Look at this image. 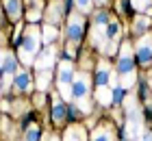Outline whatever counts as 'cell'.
<instances>
[{
    "label": "cell",
    "mask_w": 152,
    "mask_h": 141,
    "mask_svg": "<svg viewBox=\"0 0 152 141\" xmlns=\"http://www.w3.org/2000/svg\"><path fill=\"white\" fill-rule=\"evenodd\" d=\"M117 74L122 76V89H128L135 85V56L133 48L128 41H124L120 48V56H117Z\"/></svg>",
    "instance_id": "obj_1"
},
{
    "label": "cell",
    "mask_w": 152,
    "mask_h": 141,
    "mask_svg": "<svg viewBox=\"0 0 152 141\" xmlns=\"http://www.w3.org/2000/svg\"><path fill=\"white\" fill-rule=\"evenodd\" d=\"M39 44H41V31L37 26H28L22 41H20V48H18V54H20V59H22L24 65H31V63L35 61Z\"/></svg>",
    "instance_id": "obj_2"
},
{
    "label": "cell",
    "mask_w": 152,
    "mask_h": 141,
    "mask_svg": "<svg viewBox=\"0 0 152 141\" xmlns=\"http://www.w3.org/2000/svg\"><path fill=\"white\" fill-rule=\"evenodd\" d=\"M72 100L76 102V109H80L83 113L89 111V76L87 74H74Z\"/></svg>",
    "instance_id": "obj_3"
},
{
    "label": "cell",
    "mask_w": 152,
    "mask_h": 141,
    "mask_svg": "<svg viewBox=\"0 0 152 141\" xmlns=\"http://www.w3.org/2000/svg\"><path fill=\"white\" fill-rule=\"evenodd\" d=\"M59 91H61V98L63 100H72V83H74V67H72V61L63 59L59 63Z\"/></svg>",
    "instance_id": "obj_4"
},
{
    "label": "cell",
    "mask_w": 152,
    "mask_h": 141,
    "mask_svg": "<svg viewBox=\"0 0 152 141\" xmlns=\"http://www.w3.org/2000/svg\"><path fill=\"white\" fill-rule=\"evenodd\" d=\"M18 74V63H15V54L11 52H4V59H2V89L7 91L11 87L13 78Z\"/></svg>",
    "instance_id": "obj_5"
},
{
    "label": "cell",
    "mask_w": 152,
    "mask_h": 141,
    "mask_svg": "<svg viewBox=\"0 0 152 141\" xmlns=\"http://www.w3.org/2000/svg\"><path fill=\"white\" fill-rule=\"evenodd\" d=\"M135 56L141 65H150L152 63V35H141V39L137 41V48H135Z\"/></svg>",
    "instance_id": "obj_6"
},
{
    "label": "cell",
    "mask_w": 152,
    "mask_h": 141,
    "mask_svg": "<svg viewBox=\"0 0 152 141\" xmlns=\"http://www.w3.org/2000/svg\"><path fill=\"white\" fill-rule=\"evenodd\" d=\"M83 31H85V20H83L80 13H72L70 20H67V41H72V44H78V39L83 37Z\"/></svg>",
    "instance_id": "obj_7"
},
{
    "label": "cell",
    "mask_w": 152,
    "mask_h": 141,
    "mask_svg": "<svg viewBox=\"0 0 152 141\" xmlns=\"http://www.w3.org/2000/svg\"><path fill=\"white\" fill-rule=\"evenodd\" d=\"M54 54H57V50H54L52 46H48L46 50H41L39 59L35 61V67H37V72H50V67L54 65Z\"/></svg>",
    "instance_id": "obj_8"
},
{
    "label": "cell",
    "mask_w": 152,
    "mask_h": 141,
    "mask_svg": "<svg viewBox=\"0 0 152 141\" xmlns=\"http://www.w3.org/2000/svg\"><path fill=\"white\" fill-rule=\"evenodd\" d=\"M113 76H115V72L111 69V65H109L107 61H100L98 69H96V87H107Z\"/></svg>",
    "instance_id": "obj_9"
},
{
    "label": "cell",
    "mask_w": 152,
    "mask_h": 141,
    "mask_svg": "<svg viewBox=\"0 0 152 141\" xmlns=\"http://www.w3.org/2000/svg\"><path fill=\"white\" fill-rule=\"evenodd\" d=\"M13 87H15V91H20V94H26V91H31V74L28 72H18L15 78H13Z\"/></svg>",
    "instance_id": "obj_10"
},
{
    "label": "cell",
    "mask_w": 152,
    "mask_h": 141,
    "mask_svg": "<svg viewBox=\"0 0 152 141\" xmlns=\"http://www.w3.org/2000/svg\"><path fill=\"white\" fill-rule=\"evenodd\" d=\"M2 2H4L7 15L13 18V20H18L20 13H22V0H2Z\"/></svg>",
    "instance_id": "obj_11"
},
{
    "label": "cell",
    "mask_w": 152,
    "mask_h": 141,
    "mask_svg": "<svg viewBox=\"0 0 152 141\" xmlns=\"http://www.w3.org/2000/svg\"><path fill=\"white\" fill-rule=\"evenodd\" d=\"M65 115H67V107L57 98L54 104H52V119H54V124H61L65 119Z\"/></svg>",
    "instance_id": "obj_12"
},
{
    "label": "cell",
    "mask_w": 152,
    "mask_h": 141,
    "mask_svg": "<svg viewBox=\"0 0 152 141\" xmlns=\"http://www.w3.org/2000/svg\"><path fill=\"white\" fill-rule=\"evenodd\" d=\"M91 141H115L111 126H100V128H96L94 135H91Z\"/></svg>",
    "instance_id": "obj_13"
},
{
    "label": "cell",
    "mask_w": 152,
    "mask_h": 141,
    "mask_svg": "<svg viewBox=\"0 0 152 141\" xmlns=\"http://www.w3.org/2000/svg\"><path fill=\"white\" fill-rule=\"evenodd\" d=\"M63 141H85V130H83V126H70V128L65 130Z\"/></svg>",
    "instance_id": "obj_14"
},
{
    "label": "cell",
    "mask_w": 152,
    "mask_h": 141,
    "mask_svg": "<svg viewBox=\"0 0 152 141\" xmlns=\"http://www.w3.org/2000/svg\"><path fill=\"white\" fill-rule=\"evenodd\" d=\"M57 35H59V31H57V28H52L50 24H46L44 28H41V41H46V44H50Z\"/></svg>",
    "instance_id": "obj_15"
},
{
    "label": "cell",
    "mask_w": 152,
    "mask_h": 141,
    "mask_svg": "<svg viewBox=\"0 0 152 141\" xmlns=\"http://www.w3.org/2000/svg\"><path fill=\"white\" fill-rule=\"evenodd\" d=\"M96 100H98L100 104H104V107H109V104H111V91H107V87H98Z\"/></svg>",
    "instance_id": "obj_16"
},
{
    "label": "cell",
    "mask_w": 152,
    "mask_h": 141,
    "mask_svg": "<svg viewBox=\"0 0 152 141\" xmlns=\"http://www.w3.org/2000/svg\"><path fill=\"white\" fill-rule=\"evenodd\" d=\"M48 83H50V72H37V87H39V91H46Z\"/></svg>",
    "instance_id": "obj_17"
},
{
    "label": "cell",
    "mask_w": 152,
    "mask_h": 141,
    "mask_svg": "<svg viewBox=\"0 0 152 141\" xmlns=\"http://www.w3.org/2000/svg\"><path fill=\"white\" fill-rule=\"evenodd\" d=\"M148 26H150V20H148V18H137L133 28H135V33H143Z\"/></svg>",
    "instance_id": "obj_18"
},
{
    "label": "cell",
    "mask_w": 152,
    "mask_h": 141,
    "mask_svg": "<svg viewBox=\"0 0 152 141\" xmlns=\"http://www.w3.org/2000/svg\"><path fill=\"white\" fill-rule=\"evenodd\" d=\"M24 141H39V128L35 124L31 126L28 130H26V135H24Z\"/></svg>",
    "instance_id": "obj_19"
},
{
    "label": "cell",
    "mask_w": 152,
    "mask_h": 141,
    "mask_svg": "<svg viewBox=\"0 0 152 141\" xmlns=\"http://www.w3.org/2000/svg\"><path fill=\"white\" fill-rule=\"evenodd\" d=\"M74 4L78 7V11H83V13H85V11H89V9H91L94 0H74Z\"/></svg>",
    "instance_id": "obj_20"
},
{
    "label": "cell",
    "mask_w": 152,
    "mask_h": 141,
    "mask_svg": "<svg viewBox=\"0 0 152 141\" xmlns=\"http://www.w3.org/2000/svg\"><path fill=\"white\" fill-rule=\"evenodd\" d=\"M130 2H133V7H135V9L143 11V9H148V7L152 4V0H130Z\"/></svg>",
    "instance_id": "obj_21"
},
{
    "label": "cell",
    "mask_w": 152,
    "mask_h": 141,
    "mask_svg": "<svg viewBox=\"0 0 152 141\" xmlns=\"http://www.w3.org/2000/svg\"><path fill=\"white\" fill-rule=\"evenodd\" d=\"M137 141H152V132H143V135L137 139Z\"/></svg>",
    "instance_id": "obj_22"
},
{
    "label": "cell",
    "mask_w": 152,
    "mask_h": 141,
    "mask_svg": "<svg viewBox=\"0 0 152 141\" xmlns=\"http://www.w3.org/2000/svg\"><path fill=\"white\" fill-rule=\"evenodd\" d=\"M2 59H4V52H0V76H2Z\"/></svg>",
    "instance_id": "obj_23"
},
{
    "label": "cell",
    "mask_w": 152,
    "mask_h": 141,
    "mask_svg": "<svg viewBox=\"0 0 152 141\" xmlns=\"http://www.w3.org/2000/svg\"><path fill=\"white\" fill-rule=\"evenodd\" d=\"M48 141H59V139H57V137H50V139H48Z\"/></svg>",
    "instance_id": "obj_24"
},
{
    "label": "cell",
    "mask_w": 152,
    "mask_h": 141,
    "mask_svg": "<svg viewBox=\"0 0 152 141\" xmlns=\"http://www.w3.org/2000/svg\"><path fill=\"white\" fill-rule=\"evenodd\" d=\"M98 2H102V0H98Z\"/></svg>",
    "instance_id": "obj_25"
}]
</instances>
